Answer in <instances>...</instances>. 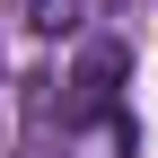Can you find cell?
Listing matches in <instances>:
<instances>
[{"mask_svg":"<svg viewBox=\"0 0 158 158\" xmlns=\"http://www.w3.org/2000/svg\"><path fill=\"white\" fill-rule=\"evenodd\" d=\"M62 158H132V114H123V106L79 114V132L62 141Z\"/></svg>","mask_w":158,"mask_h":158,"instance_id":"2","label":"cell"},{"mask_svg":"<svg viewBox=\"0 0 158 158\" xmlns=\"http://www.w3.org/2000/svg\"><path fill=\"white\" fill-rule=\"evenodd\" d=\"M114 88H123V44H88V62L70 70V123L79 114H106Z\"/></svg>","mask_w":158,"mask_h":158,"instance_id":"1","label":"cell"}]
</instances>
